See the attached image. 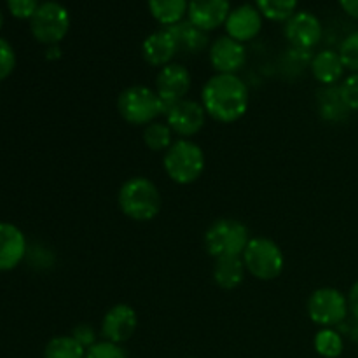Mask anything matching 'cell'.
Here are the masks:
<instances>
[{
    "label": "cell",
    "instance_id": "1",
    "mask_svg": "<svg viewBox=\"0 0 358 358\" xmlns=\"http://www.w3.org/2000/svg\"><path fill=\"white\" fill-rule=\"evenodd\" d=\"M201 105L210 119L220 124H233L247 114L250 91L238 76L215 73L203 86Z\"/></svg>",
    "mask_w": 358,
    "mask_h": 358
},
{
    "label": "cell",
    "instance_id": "2",
    "mask_svg": "<svg viewBox=\"0 0 358 358\" xmlns=\"http://www.w3.org/2000/svg\"><path fill=\"white\" fill-rule=\"evenodd\" d=\"M119 210L135 222H149L156 219L163 206V198L150 178L131 177L124 180L117 192Z\"/></svg>",
    "mask_w": 358,
    "mask_h": 358
},
{
    "label": "cell",
    "instance_id": "3",
    "mask_svg": "<svg viewBox=\"0 0 358 358\" xmlns=\"http://www.w3.org/2000/svg\"><path fill=\"white\" fill-rule=\"evenodd\" d=\"M206 157L201 147L187 138H178L164 152L163 168L168 178L177 185H191L203 175Z\"/></svg>",
    "mask_w": 358,
    "mask_h": 358
},
{
    "label": "cell",
    "instance_id": "4",
    "mask_svg": "<svg viewBox=\"0 0 358 358\" xmlns=\"http://www.w3.org/2000/svg\"><path fill=\"white\" fill-rule=\"evenodd\" d=\"M117 112L128 124L147 126L164 115L166 107L156 90L143 84L129 86L117 96Z\"/></svg>",
    "mask_w": 358,
    "mask_h": 358
},
{
    "label": "cell",
    "instance_id": "5",
    "mask_svg": "<svg viewBox=\"0 0 358 358\" xmlns=\"http://www.w3.org/2000/svg\"><path fill=\"white\" fill-rule=\"evenodd\" d=\"M241 259L248 275L259 282H273L285 268V255L280 245L266 236L250 238Z\"/></svg>",
    "mask_w": 358,
    "mask_h": 358
},
{
    "label": "cell",
    "instance_id": "6",
    "mask_svg": "<svg viewBox=\"0 0 358 358\" xmlns=\"http://www.w3.org/2000/svg\"><path fill=\"white\" fill-rule=\"evenodd\" d=\"M248 241V227L234 219H217L205 233V248L213 259L241 257Z\"/></svg>",
    "mask_w": 358,
    "mask_h": 358
},
{
    "label": "cell",
    "instance_id": "7",
    "mask_svg": "<svg viewBox=\"0 0 358 358\" xmlns=\"http://www.w3.org/2000/svg\"><path fill=\"white\" fill-rule=\"evenodd\" d=\"M306 313L310 320L322 329L339 327L350 313L348 296L334 287H322L308 297Z\"/></svg>",
    "mask_w": 358,
    "mask_h": 358
},
{
    "label": "cell",
    "instance_id": "8",
    "mask_svg": "<svg viewBox=\"0 0 358 358\" xmlns=\"http://www.w3.org/2000/svg\"><path fill=\"white\" fill-rule=\"evenodd\" d=\"M70 30V13L65 6L48 0L38 6L30 20V31L44 45H59Z\"/></svg>",
    "mask_w": 358,
    "mask_h": 358
},
{
    "label": "cell",
    "instance_id": "9",
    "mask_svg": "<svg viewBox=\"0 0 358 358\" xmlns=\"http://www.w3.org/2000/svg\"><path fill=\"white\" fill-rule=\"evenodd\" d=\"M164 117H166V124L170 126L173 135H177L178 138L191 140L205 126L206 112L201 101L184 98V100L168 107L164 112Z\"/></svg>",
    "mask_w": 358,
    "mask_h": 358
},
{
    "label": "cell",
    "instance_id": "10",
    "mask_svg": "<svg viewBox=\"0 0 358 358\" xmlns=\"http://www.w3.org/2000/svg\"><path fill=\"white\" fill-rule=\"evenodd\" d=\"M192 86V79L189 70L180 63H170V65L159 69L156 76V93L164 103V107H171L177 101L184 100L189 94Z\"/></svg>",
    "mask_w": 358,
    "mask_h": 358
},
{
    "label": "cell",
    "instance_id": "11",
    "mask_svg": "<svg viewBox=\"0 0 358 358\" xmlns=\"http://www.w3.org/2000/svg\"><path fill=\"white\" fill-rule=\"evenodd\" d=\"M283 34L290 45L301 49V51H311L322 41L324 28H322L320 20L313 13L297 10L292 17L285 21Z\"/></svg>",
    "mask_w": 358,
    "mask_h": 358
},
{
    "label": "cell",
    "instance_id": "12",
    "mask_svg": "<svg viewBox=\"0 0 358 358\" xmlns=\"http://www.w3.org/2000/svg\"><path fill=\"white\" fill-rule=\"evenodd\" d=\"M208 59L217 73L236 76L247 63V48L229 35H222L210 44Z\"/></svg>",
    "mask_w": 358,
    "mask_h": 358
},
{
    "label": "cell",
    "instance_id": "13",
    "mask_svg": "<svg viewBox=\"0 0 358 358\" xmlns=\"http://www.w3.org/2000/svg\"><path fill=\"white\" fill-rule=\"evenodd\" d=\"M138 329V315L129 304H115L105 313L100 334L105 341L122 345L129 341Z\"/></svg>",
    "mask_w": 358,
    "mask_h": 358
},
{
    "label": "cell",
    "instance_id": "14",
    "mask_svg": "<svg viewBox=\"0 0 358 358\" xmlns=\"http://www.w3.org/2000/svg\"><path fill=\"white\" fill-rule=\"evenodd\" d=\"M262 23H264V17L259 13L257 7L252 3H241L231 9L224 28H226V35L245 44V42L254 41L261 34Z\"/></svg>",
    "mask_w": 358,
    "mask_h": 358
},
{
    "label": "cell",
    "instance_id": "15",
    "mask_svg": "<svg viewBox=\"0 0 358 358\" xmlns=\"http://www.w3.org/2000/svg\"><path fill=\"white\" fill-rule=\"evenodd\" d=\"M229 13V0H189L187 20L199 30L210 34L226 24Z\"/></svg>",
    "mask_w": 358,
    "mask_h": 358
},
{
    "label": "cell",
    "instance_id": "16",
    "mask_svg": "<svg viewBox=\"0 0 358 358\" xmlns=\"http://www.w3.org/2000/svg\"><path fill=\"white\" fill-rule=\"evenodd\" d=\"M178 55L177 42L168 28L152 31L142 42V56L150 66L163 69L173 63V58Z\"/></svg>",
    "mask_w": 358,
    "mask_h": 358
},
{
    "label": "cell",
    "instance_id": "17",
    "mask_svg": "<svg viewBox=\"0 0 358 358\" xmlns=\"http://www.w3.org/2000/svg\"><path fill=\"white\" fill-rule=\"evenodd\" d=\"M27 255V238L10 222H0V271L17 268Z\"/></svg>",
    "mask_w": 358,
    "mask_h": 358
},
{
    "label": "cell",
    "instance_id": "18",
    "mask_svg": "<svg viewBox=\"0 0 358 358\" xmlns=\"http://www.w3.org/2000/svg\"><path fill=\"white\" fill-rule=\"evenodd\" d=\"M345 63H343L339 52L332 49H324L311 58V73L315 80L322 86H338L345 76Z\"/></svg>",
    "mask_w": 358,
    "mask_h": 358
},
{
    "label": "cell",
    "instance_id": "19",
    "mask_svg": "<svg viewBox=\"0 0 358 358\" xmlns=\"http://www.w3.org/2000/svg\"><path fill=\"white\" fill-rule=\"evenodd\" d=\"M168 30L173 35L175 42H177L178 52H187V55H198V52L205 51L208 45V34L199 30L198 27L191 23L189 20L180 21V23L173 24Z\"/></svg>",
    "mask_w": 358,
    "mask_h": 358
},
{
    "label": "cell",
    "instance_id": "20",
    "mask_svg": "<svg viewBox=\"0 0 358 358\" xmlns=\"http://www.w3.org/2000/svg\"><path fill=\"white\" fill-rule=\"evenodd\" d=\"M247 269L241 257L215 259L213 264V282L222 290H234L243 283Z\"/></svg>",
    "mask_w": 358,
    "mask_h": 358
},
{
    "label": "cell",
    "instance_id": "21",
    "mask_svg": "<svg viewBox=\"0 0 358 358\" xmlns=\"http://www.w3.org/2000/svg\"><path fill=\"white\" fill-rule=\"evenodd\" d=\"M318 112L325 121L341 122L350 115V108L346 107L341 96L339 86H325L318 91Z\"/></svg>",
    "mask_w": 358,
    "mask_h": 358
},
{
    "label": "cell",
    "instance_id": "22",
    "mask_svg": "<svg viewBox=\"0 0 358 358\" xmlns=\"http://www.w3.org/2000/svg\"><path fill=\"white\" fill-rule=\"evenodd\" d=\"M149 13L164 28L184 21L187 16L189 0H147Z\"/></svg>",
    "mask_w": 358,
    "mask_h": 358
},
{
    "label": "cell",
    "instance_id": "23",
    "mask_svg": "<svg viewBox=\"0 0 358 358\" xmlns=\"http://www.w3.org/2000/svg\"><path fill=\"white\" fill-rule=\"evenodd\" d=\"M143 143L152 152H166L173 143V131L166 121H154L143 128Z\"/></svg>",
    "mask_w": 358,
    "mask_h": 358
},
{
    "label": "cell",
    "instance_id": "24",
    "mask_svg": "<svg viewBox=\"0 0 358 358\" xmlns=\"http://www.w3.org/2000/svg\"><path fill=\"white\" fill-rule=\"evenodd\" d=\"M299 0H255V7L264 20L285 23L297 13Z\"/></svg>",
    "mask_w": 358,
    "mask_h": 358
},
{
    "label": "cell",
    "instance_id": "25",
    "mask_svg": "<svg viewBox=\"0 0 358 358\" xmlns=\"http://www.w3.org/2000/svg\"><path fill=\"white\" fill-rule=\"evenodd\" d=\"M86 348L72 336H56L45 345L44 358H84Z\"/></svg>",
    "mask_w": 358,
    "mask_h": 358
},
{
    "label": "cell",
    "instance_id": "26",
    "mask_svg": "<svg viewBox=\"0 0 358 358\" xmlns=\"http://www.w3.org/2000/svg\"><path fill=\"white\" fill-rule=\"evenodd\" d=\"M315 352L324 358H339L345 350L341 332L336 329H320L313 339Z\"/></svg>",
    "mask_w": 358,
    "mask_h": 358
},
{
    "label": "cell",
    "instance_id": "27",
    "mask_svg": "<svg viewBox=\"0 0 358 358\" xmlns=\"http://www.w3.org/2000/svg\"><path fill=\"white\" fill-rule=\"evenodd\" d=\"M338 52L345 63L346 70H350L352 73H358V30L350 34L341 42V48Z\"/></svg>",
    "mask_w": 358,
    "mask_h": 358
},
{
    "label": "cell",
    "instance_id": "28",
    "mask_svg": "<svg viewBox=\"0 0 358 358\" xmlns=\"http://www.w3.org/2000/svg\"><path fill=\"white\" fill-rule=\"evenodd\" d=\"M84 358H128L124 348L110 341H96L91 348L86 350Z\"/></svg>",
    "mask_w": 358,
    "mask_h": 358
},
{
    "label": "cell",
    "instance_id": "29",
    "mask_svg": "<svg viewBox=\"0 0 358 358\" xmlns=\"http://www.w3.org/2000/svg\"><path fill=\"white\" fill-rule=\"evenodd\" d=\"M339 91L346 107L352 112H358V73H350L345 77L339 84Z\"/></svg>",
    "mask_w": 358,
    "mask_h": 358
},
{
    "label": "cell",
    "instance_id": "30",
    "mask_svg": "<svg viewBox=\"0 0 358 358\" xmlns=\"http://www.w3.org/2000/svg\"><path fill=\"white\" fill-rule=\"evenodd\" d=\"M16 69V52L13 45L0 37V80L7 79Z\"/></svg>",
    "mask_w": 358,
    "mask_h": 358
},
{
    "label": "cell",
    "instance_id": "31",
    "mask_svg": "<svg viewBox=\"0 0 358 358\" xmlns=\"http://www.w3.org/2000/svg\"><path fill=\"white\" fill-rule=\"evenodd\" d=\"M7 9L17 20H31L35 10L38 9V0H6Z\"/></svg>",
    "mask_w": 358,
    "mask_h": 358
},
{
    "label": "cell",
    "instance_id": "32",
    "mask_svg": "<svg viewBox=\"0 0 358 358\" xmlns=\"http://www.w3.org/2000/svg\"><path fill=\"white\" fill-rule=\"evenodd\" d=\"M72 338L87 350L96 343V332H94L93 327H90V325L83 324V325H77V327L73 329Z\"/></svg>",
    "mask_w": 358,
    "mask_h": 358
},
{
    "label": "cell",
    "instance_id": "33",
    "mask_svg": "<svg viewBox=\"0 0 358 358\" xmlns=\"http://www.w3.org/2000/svg\"><path fill=\"white\" fill-rule=\"evenodd\" d=\"M348 306H350V313L353 315V318L358 322V280L352 285L348 292Z\"/></svg>",
    "mask_w": 358,
    "mask_h": 358
},
{
    "label": "cell",
    "instance_id": "34",
    "mask_svg": "<svg viewBox=\"0 0 358 358\" xmlns=\"http://www.w3.org/2000/svg\"><path fill=\"white\" fill-rule=\"evenodd\" d=\"M341 9L353 20H358V0H338Z\"/></svg>",
    "mask_w": 358,
    "mask_h": 358
},
{
    "label": "cell",
    "instance_id": "35",
    "mask_svg": "<svg viewBox=\"0 0 358 358\" xmlns=\"http://www.w3.org/2000/svg\"><path fill=\"white\" fill-rule=\"evenodd\" d=\"M45 55H48L49 59H58L59 56H62V49H59V45H48V51H45Z\"/></svg>",
    "mask_w": 358,
    "mask_h": 358
},
{
    "label": "cell",
    "instance_id": "36",
    "mask_svg": "<svg viewBox=\"0 0 358 358\" xmlns=\"http://www.w3.org/2000/svg\"><path fill=\"white\" fill-rule=\"evenodd\" d=\"M352 338H353V341L358 345V322H357V327L352 331Z\"/></svg>",
    "mask_w": 358,
    "mask_h": 358
},
{
    "label": "cell",
    "instance_id": "37",
    "mask_svg": "<svg viewBox=\"0 0 358 358\" xmlns=\"http://www.w3.org/2000/svg\"><path fill=\"white\" fill-rule=\"evenodd\" d=\"M3 27V16H2V10H0V30H2Z\"/></svg>",
    "mask_w": 358,
    "mask_h": 358
}]
</instances>
